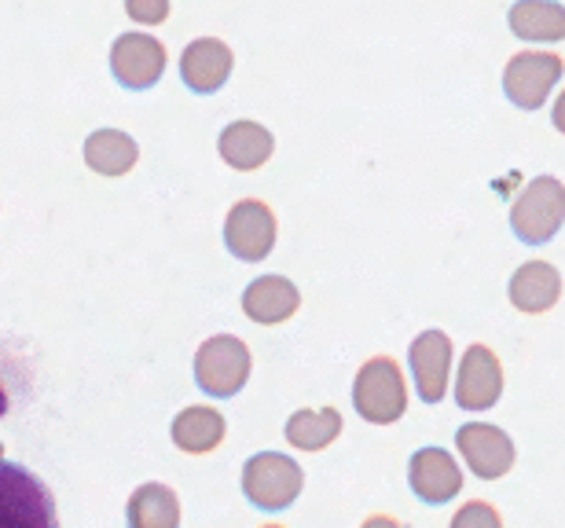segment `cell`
Here are the masks:
<instances>
[{
	"mask_svg": "<svg viewBox=\"0 0 565 528\" xmlns=\"http://www.w3.org/2000/svg\"><path fill=\"white\" fill-rule=\"evenodd\" d=\"M0 528H60L52 488L26 466L0 459Z\"/></svg>",
	"mask_w": 565,
	"mask_h": 528,
	"instance_id": "cell-1",
	"label": "cell"
},
{
	"mask_svg": "<svg viewBox=\"0 0 565 528\" xmlns=\"http://www.w3.org/2000/svg\"><path fill=\"white\" fill-rule=\"evenodd\" d=\"M353 408L371 425H393L408 411V381L393 356H371L353 378Z\"/></svg>",
	"mask_w": 565,
	"mask_h": 528,
	"instance_id": "cell-2",
	"label": "cell"
},
{
	"mask_svg": "<svg viewBox=\"0 0 565 528\" xmlns=\"http://www.w3.org/2000/svg\"><path fill=\"white\" fill-rule=\"evenodd\" d=\"M565 220V187L558 176H536L511 202V231L525 246H544L562 231Z\"/></svg>",
	"mask_w": 565,
	"mask_h": 528,
	"instance_id": "cell-3",
	"label": "cell"
},
{
	"mask_svg": "<svg viewBox=\"0 0 565 528\" xmlns=\"http://www.w3.org/2000/svg\"><path fill=\"white\" fill-rule=\"evenodd\" d=\"M254 356L243 338L235 334H213L195 353V386L213 400L235 397L250 381Z\"/></svg>",
	"mask_w": 565,
	"mask_h": 528,
	"instance_id": "cell-4",
	"label": "cell"
},
{
	"mask_svg": "<svg viewBox=\"0 0 565 528\" xmlns=\"http://www.w3.org/2000/svg\"><path fill=\"white\" fill-rule=\"evenodd\" d=\"M305 488V470L282 452H257L243 466V496L257 510H287Z\"/></svg>",
	"mask_w": 565,
	"mask_h": 528,
	"instance_id": "cell-5",
	"label": "cell"
},
{
	"mask_svg": "<svg viewBox=\"0 0 565 528\" xmlns=\"http://www.w3.org/2000/svg\"><path fill=\"white\" fill-rule=\"evenodd\" d=\"M565 71V60L558 52H514L503 66V96L518 110H540L558 88Z\"/></svg>",
	"mask_w": 565,
	"mask_h": 528,
	"instance_id": "cell-6",
	"label": "cell"
},
{
	"mask_svg": "<svg viewBox=\"0 0 565 528\" xmlns=\"http://www.w3.org/2000/svg\"><path fill=\"white\" fill-rule=\"evenodd\" d=\"M276 213L262 198H239L224 217V246L232 257H239L246 265H257L273 254L276 246Z\"/></svg>",
	"mask_w": 565,
	"mask_h": 528,
	"instance_id": "cell-7",
	"label": "cell"
},
{
	"mask_svg": "<svg viewBox=\"0 0 565 528\" xmlns=\"http://www.w3.org/2000/svg\"><path fill=\"white\" fill-rule=\"evenodd\" d=\"M166 44L154 37V33H121V37L110 44V74L115 82L126 88V93H147L162 82L166 74Z\"/></svg>",
	"mask_w": 565,
	"mask_h": 528,
	"instance_id": "cell-8",
	"label": "cell"
},
{
	"mask_svg": "<svg viewBox=\"0 0 565 528\" xmlns=\"http://www.w3.org/2000/svg\"><path fill=\"white\" fill-rule=\"evenodd\" d=\"M456 448L462 455V463L470 466V474H478L481 481H500L511 474L514 466V441L507 437V430L492 422H467L459 425Z\"/></svg>",
	"mask_w": 565,
	"mask_h": 528,
	"instance_id": "cell-9",
	"label": "cell"
},
{
	"mask_svg": "<svg viewBox=\"0 0 565 528\" xmlns=\"http://www.w3.org/2000/svg\"><path fill=\"white\" fill-rule=\"evenodd\" d=\"M503 397V364L489 345L473 342L459 359L456 403L462 411H489Z\"/></svg>",
	"mask_w": 565,
	"mask_h": 528,
	"instance_id": "cell-10",
	"label": "cell"
},
{
	"mask_svg": "<svg viewBox=\"0 0 565 528\" xmlns=\"http://www.w3.org/2000/svg\"><path fill=\"white\" fill-rule=\"evenodd\" d=\"M232 71H235V52L221 37H195L180 52V82L195 96L221 93L228 85Z\"/></svg>",
	"mask_w": 565,
	"mask_h": 528,
	"instance_id": "cell-11",
	"label": "cell"
},
{
	"mask_svg": "<svg viewBox=\"0 0 565 528\" xmlns=\"http://www.w3.org/2000/svg\"><path fill=\"white\" fill-rule=\"evenodd\" d=\"M408 485L429 507H445L462 492V470L445 448H419L408 459Z\"/></svg>",
	"mask_w": 565,
	"mask_h": 528,
	"instance_id": "cell-12",
	"label": "cell"
},
{
	"mask_svg": "<svg viewBox=\"0 0 565 528\" xmlns=\"http://www.w3.org/2000/svg\"><path fill=\"white\" fill-rule=\"evenodd\" d=\"M451 338L445 331H423L419 338L412 342L408 349V364H412V378L415 389H419L423 403H440L448 397V375H451Z\"/></svg>",
	"mask_w": 565,
	"mask_h": 528,
	"instance_id": "cell-13",
	"label": "cell"
},
{
	"mask_svg": "<svg viewBox=\"0 0 565 528\" xmlns=\"http://www.w3.org/2000/svg\"><path fill=\"white\" fill-rule=\"evenodd\" d=\"M217 151L228 170L235 173H257L273 162L276 154V137L273 129H265L262 121H250V118H239L232 126L221 129L217 137Z\"/></svg>",
	"mask_w": 565,
	"mask_h": 528,
	"instance_id": "cell-14",
	"label": "cell"
},
{
	"mask_svg": "<svg viewBox=\"0 0 565 528\" xmlns=\"http://www.w3.org/2000/svg\"><path fill=\"white\" fill-rule=\"evenodd\" d=\"M301 290L290 283L287 276H257L250 287L243 290V312L262 327H279L298 316Z\"/></svg>",
	"mask_w": 565,
	"mask_h": 528,
	"instance_id": "cell-15",
	"label": "cell"
},
{
	"mask_svg": "<svg viewBox=\"0 0 565 528\" xmlns=\"http://www.w3.org/2000/svg\"><path fill=\"white\" fill-rule=\"evenodd\" d=\"M507 294H511V305L518 312H525V316H544L562 298V272L551 261H525L514 268Z\"/></svg>",
	"mask_w": 565,
	"mask_h": 528,
	"instance_id": "cell-16",
	"label": "cell"
},
{
	"mask_svg": "<svg viewBox=\"0 0 565 528\" xmlns=\"http://www.w3.org/2000/svg\"><path fill=\"white\" fill-rule=\"evenodd\" d=\"M224 433H228V422H224V414L213 408V403H191V408L180 411L173 425H169L173 444L188 455L217 452L224 444Z\"/></svg>",
	"mask_w": 565,
	"mask_h": 528,
	"instance_id": "cell-17",
	"label": "cell"
},
{
	"mask_svg": "<svg viewBox=\"0 0 565 528\" xmlns=\"http://www.w3.org/2000/svg\"><path fill=\"white\" fill-rule=\"evenodd\" d=\"M507 26L518 41L558 44L565 41V8L558 0H514L507 11Z\"/></svg>",
	"mask_w": 565,
	"mask_h": 528,
	"instance_id": "cell-18",
	"label": "cell"
},
{
	"mask_svg": "<svg viewBox=\"0 0 565 528\" xmlns=\"http://www.w3.org/2000/svg\"><path fill=\"white\" fill-rule=\"evenodd\" d=\"M82 159L96 176H126L137 170L140 143L121 129H96L85 137Z\"/></svg>",
	"mask_w": 565,
	"mask_h": 528,
	"instance_id": "cell-19",
	"label": "cell"
},
{
	"mask_svg": "<svg viewBox=\"0 0 565 528\" xmlns=\"http://www.w3.org/2000/svg\"><path fill=\"white\" fill-rule=\"evenodd\" d=\"M129 528H180V496L169 485H140L126 503Z\"/></svg>",
	"mask_w": 565,
	"mask_h": 528,
	"instance_id": "cell-20",
	"label": "cell"
},
{
	"mask_svg": "<svg viewBox=\"0 0 565 528\" xmlns=\"http://www.w3.org/2000/svg\"><path fill=\"white\" fill-rule=\"evenodd\" d=\"M342 411L338 408H320V411H294L282 433H287V444L298 448V452H323L331 448L338 437H342Z\"/></svg>",
	"mask_w": 565,
	"mask_h": 528,
	"instance_id": "cell-21",
	"label": "cell"
},
{
	"mask_svg": "<svg viewBox=\"0 0 565 528\" xmlns=\"http://www.w3.org/2000/svg\"><path fill=\"white\" fill-rule=\"evenodd\" d=\"M448 528H503V518H500V510H495L492 503L473 499V503H462Z\"/></svg>",
	"mask_w": 565,
	"mask_h": 528,
	"instance_id": "cell-22",
	"label": "cell"
},
{
	"mask_svg": "<svg viewBox=\"0 0 565 528\" xmlns=\"http://www.w3.org/2000/svg\"><path fill=\"white\" fill-rule=\"evenodd\" d=\"M126 15L137 26H162L169 19V0H126Z\"/></svg>",
	"mask_w": 565,
	"mask_h": 528,
	"instance_id": "cell-23",
	"label": "cell"
},
{
	"mask_svg": "<svg viewBox=\"0 0 565 528\" xmlns=\"http://www.w3.org/2000/svg\"><path fill=\"white\" fill-rule=\"evenodd\" d=\"M360 528H404V521H397L393 514H371V518H364V525Z\"/></svg>",
	"mask_w": 565,
	"mask_h": 528,
	"instance_id": "cell-24",
	"label": "cell"
},
{
	"mask_svg": "<svg viewBox=\"0 0 565 528\" xmlns=\"http://www.w3.org/2000/svg\"><path fill=\"white\" fill-rule=\"evenodd\" d=\"M555 129L565 132V99H558V104H555Z\"/></svg>",
	"mask_w": 565,
	"mask_h": 528,
	"instance_id": "cell-25",
	"label": "cell"
},
{
	"mask_svg": "<svg viewBox=\"0 0 565 528\" xmlns=\"http://www.w3.org/2000/svg\"><path fill=\"white\" fill-rule=\"evenodd\" d=\"M8 386H4V381H0V419H4V414H8Z\"/></svg>",
	"mask_w": 565,
	"mask_h": 528,
	"instance_id": "cell-26",
	"label": "cell"
},
{
	"mask_svg": "<svg viewBox=\"0 0 565 528\" xmlns=\"http://www.w3.org/2000/svg\"><path fill=\"white\" fill-rule=\"evenodd\" d=\"M257 528H287V525H257Z\"/></svg>",
	"mask_w": 565,
	"mask_h": 528,
	"instance_id": "cell-27",
	"label": "cell"
},
{
	"mask_svg": "<svg viewBox=\"0 0 565 528\" xmlns=\"http://www.w3.org/2000/svg\"><path fill=\"white\" fill-rule=\"evenodd\" d=\"M0 459H4V444H0Z\"/></svg>",
	"mask_w": 565,
	"mask_h": 528,
	"instance_id": "cell-28",
	"label": "cell"
}]
</instances>
